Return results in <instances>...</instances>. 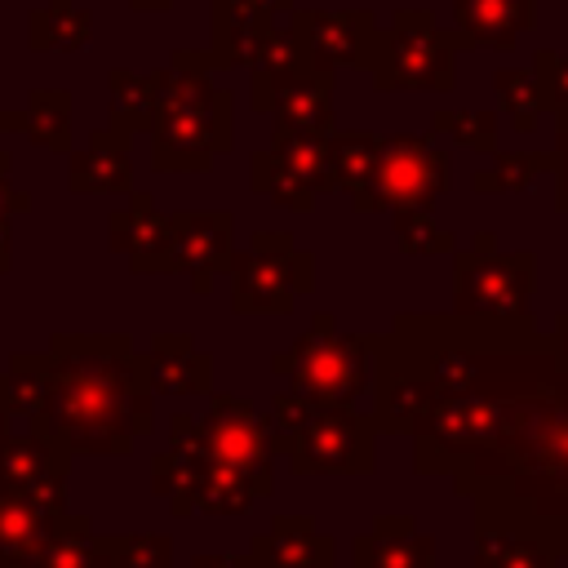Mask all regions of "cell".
<instances>
[{"label":"cell","mask_w":568,"mask_h":568,"mask_svg":"<svg viewBox=\"0 0 568 568\" xmlns=\"http://www.w3.org/2000/svg\"><path fill=\"white\" fill-rule=\"evenodd\" d=\"M151 493L169 501V510L182 519V515H244L253 510L257 501V488L213 462L204 448H200V426L191 413H173L169 417V448L151 457Z\"/></svg>","instance_id":"5"},{"label":"cell","mask_w":568,"mask_h":568,"mask_svg":"<svg viewBox=\"0 0 568 568\" xmlns=\"http://www.w3.org/2000/svg\"><path fill=\"white\" fill-rule=\"evenodd\" d=\"M537 288V253L497 248L493 231H475L470 248H453V315L466 320H528Z\"/></svg>","instance_id":"8"},{"label":"cell","mask_w":568,"mask_h":568,"mask_svg":"<svg viewBox=\"0 0 568 568\" xmlns=\"http://www.w3.org/2000/svg\"><path fill=\"white\" fill-rule=\"evenodd\" d=\"M31 568H111V546L102 532H93L89 515L67 510Z\"/></svg>","instance_id":"25"},{"label":"cell","mask_w":568,"mask_h":568,"mask_svg":"<svg viewBox=\"0 0 568 568\" xmlns=\"http://www.w3.org/2000/svg\"><path fill=\"white\" fill-rule=\"evenodd\" d=\"M550 351H555V364L568 368V311L555 315V324H550Z\"/></svg>","instance_id":"39"},{"label":"cell","mask_w":568,"mask_h":568,"mask_svg":"<svg viewBox=\"0 0 568 568\" xmlns=\"http://www.w3.org/2000/svg\"><path fill=\"white\" fill-rule=\"evenodd\" d=\"M457 49H470V40L462 31H439L430 9H395L390 27L373 36L364 71L377 93H448L457 84Z\"/></svg>","instance_id":"7"},{"label":"cell","mask_w":568,"mask_h":568,"mask_svg":"<svg viewBox=\"0 0 568 568\" xmlns=\"http://www.w3.org/2000/svg\"><path fill=\"white\" fill-rule=\"evenodd\" d=\"M0 133H22V111H0Z\"/></svg>","instance_id":"42"},{"label":"cell","mask_w":568,"mask_h":568,"mask_svg":"<svg viewBox=\"0 0 568 568\" xmlns=\"http://www.w3.org/2000/svg\"><path fill=\"white\" fill-rule=\"evenodd\" d=\"M200 426V448L240 470L257 497H266L275 488V435H271V422L248 404V399H235V395H213L209 408L195 417Z\"/></svg>","instance_id":"12"},{"label":"cell","mask_w":568,"mask_h":568,"mask_svg":"<svg viewBox=\"0 0 568 568\" xmlns=\"http://www.w3.org/2000/svg\"><path fill=\"white\" fill-rule=\"evenodd\" d=\"M191 568H244V555H217V550H204L191 559Z\"/></svg>","instance_id":"40"},{"label":"cell","mask_w":568,"mask_h":568,"mask_svg":"<svg viewBox=\"0 0 568 568\" xmlns=\"http://www.w3.org/2000/svg\"><path fill=\"white\" fill-rule=\"evenodd\" d=\"M382 133H364V129H333L328 138V155H333V191H342L346 200H355L373 173Z\"/></svg>","instance_id":"29"},{"label":"cell","mask_w":568,"mask_h":568,"mask_svg":"<svg viewBox=\"0 0 568 568\" xmlns=\"http://www.w3.org/2000/svg\"><path fill=\"white\" fill-rule=\"evenodd\" d=\"M253 111L275 115V129H324L333 133V71L320 67L293 31L271 27L248 67Z\"/></svg>","instance_id":"6"},{"label":"cell","mask_w":568,"mask_h":568,"mask_svg":"<svg viewBox=\"0 0 568 568\" xmlns=\"http://www.w3.org/2000/svg\"><path fill=\"white\" fill-rule=\"evenodd\" d=\"M555 173V151H515V155H493L488 169L470 173L475 195H506V191H528L537 178Z\"/></svg>","instance_id":"30"},{"label":"cell","mask_w":568,"mask_h":568,"mask_svg":"<svg viewBox=\"0 0 568 568\" xmlns=\"http://www.w3.org/2000/svg\"><path fill=\"white\" fill-rule=\"evenodd\" d=\"M111 568H173V541L164 532H111Z\"/></svg>","instance_id":"33"},{"label":"cell","mask_w":568,"mask_h":568,"mask_svg":"<svg viewBox=\"0 0 568 568\" xmlns=\"http://www.w3.org/2000/svg\"><path fill=\"white\" fill-rule=\"evenodd\" d=\"M129 4H133L138 13H164V9L173 4V0H129Z\"/></svg>","instance_id":"43"},{"label":"cell","mask_w":568,"mask_h":568,"mask_svg":"<svg viewBox=\"0 0 568 568\" xmlns=\"http://www.w3.org/2000/svg\"><path fill=\"white\" fill-rule=\"evenodd\" d=\"M67 510H40L0 493V568H31Z\"/></svg>","instance_id":"23"},{"label":"cell","mask_w":568,"mask_h":568,"mask_svg":"<svg viewBox=\"0 0 568 568\" xmlns=\"http://www.w3.org/2000/svg\"><path fill=\"white\" fill-rule=\"evenodd\" d=\"M248 555L271 568H337V541L311 515H275L266 532L248 537Z\"/></svg>","instance_id":"18"},{"label":"cell","mask_w":568,"mask_h":568,"mask_svg":"<svg viewBox=\"0 0 568 568\" xmlns=\"http://www.w3.org/2000/svg\"><path fill=\"white\" fill-rule=\"evenodd\" d=\"M142 364L151 395H209L213 386V359L195 346L191 333H151Z\"/></svg>","instance_id":"17"},{"label":"cell","mask_w":568,"mask_h":568,"mask_svg":"<svg viewBox=\"0 0 568 568\" xmlns=\"http://www.w3.org/2000/svg\"><path fill=\"white\" fill-rule=\"evenodd\" d=\"M288 31L297 44L328 71L337 67H364L373 53L377 18L373 9H293Z\"/></svg>","instance_id":"15"},{"label":"cell","mask_w":568,"mask_h":568,"mask_svg":"<svg viewBox=\"0 0 568 568\" xmlns=\"http://www.w3.org/2000/svg\"><path fill=\"white\" fill-rule=\"evenodd\" d=\"M67 186L75 195H129L133 191V164L129 142L111 129H93L80 151H67Z\"/></svg>","instance_id":"19"},{"label":"cell","mask_w":568,"mask_h":568,"mask_svg":"<svg viewBox=\"0 0 568 568\" xmlns=\"http://www.w3.org/2000/svg\"><path fill=\"white\" fill-rule=\"evenodd\" d=\"M555 204L568 213V115H555Z\"/></svg>","instance_id":"38"},{"label":"cell","mask_w":568,"mask_h":568,"mask_svg":"<svg viewBox=\"0 0 568 568\" xmlns=\"http://www.w3.org/2000/svg\"><path fill=\"white\" fill-rule=\"evenodd\" d=\"M106 244L129 257L138 275H169V213L151 191H129V204L106 217Z\"/></svg>","instance_id":"16"},{"label":"cell","mask_w":568,"mask_h":568,"mask_svg":"<svg viewBox=\"0 0 568 568\" xmlns=\"http://www.w3.org/2000/svg\"><path fill=\"white\" fill-rule=\"evenodd\" d=\"M430 133L466 151L497 155V111H435Z\"/></svg>","instance_id":"32"},{"label":"cell","mask_w":568,"mask_h":568,"mask_svg":"<svg viewBox=\"0 0 568 568\" xmlns=\"http://www.w3.org/2000/svg\"><path fill=\"white\" fill-rule=\"evenodd\" d=\"M275 18H266L262 9L244 4V0H209V36H213V58L217 67H253L262 40L271 36Z\"/></svg>","instance_id":"22"},{"label":"cell","mask_w":568,"mask_h":568,"mask_svg":"<svg viewBox=\"0 0 568 568\" xmlns=\"http://www.w3.org/2000/svg\"><path fill=\"white\" fill-rule=\"evenodd\" d=\"M493 93H497V106L510 115V124L519 133H532L541 111H550L546 102V84L532 67H501L493 71Z\"/></svg>","instance_id":"28"},{"label":"cell","mask_w":568,"mask_h":568,"mask_svg":"<svg viewBox=\"0 0 568 568\" xmlns=\"http://www.w3.org/2000/svg\"><path fill=\"white\" fill-rule=\"evenodd\" d=\"M67 470L71 457L36 430H9L0 439V493L31 501L40 510H67Z\"/></svg>","instance_id":"13"},{"label":"cell","mask_w":568,"mask_h":568,"mask_svg":"<svg viewBox=\"0 0 568 568\" xmlns=\"http://www.w3.org/2000/svg\"><path fill=\"white\" fill-rule=\"evenodd\" d=\"M235 222L222 209H182L169 213V275H186L191 293H209L213 275L231 266Z\"/></svg>","instance_id":"14"},{"label":"cell","mask_w":568,"mask_h":568,"mask_svg":"<svg viewBox=\"0 0 568 568\" xmlns=\"http://www.w3.org/2000/svg\"><path fill=\"white\" fill-rule=\"evenodd\" d=\"M244 568H271V564H262L257 555H248V550H244Z\"/></svg>","instance_id":"45"},{"label":"cell","mask_w":568,"mask_h":568,"mask_svg":"<svg viewBox=\"0 0 568 568\" xmlns=\"http://www.w3.org/2000/svg\"><path fill=\"white\" fill-rule=\"evenodd\" d=\"M106 89H111V133L133 142L138 133H151V120H155V71H129V67H115L106 75Z\"/></svg>","instance_id":"26"},{"label":"cell","mask_w":568,"mask_h":568,"mask_svg":"<svg viewBox=\"0 0 568 568\" xmlns=\"http://www.w3.org/2000/svg\"><path fill=\"white\" fill-rule=\"evenodd\" d=\"M93 40V13L71 0H44L27 18V44L40 53H80Z\"/></svg>","instance_id":"24"},{"label":"cell","mask_w":568,"mask_h":568,"mask_svg":"<svg viewBox=\"0 0 568 568\" xmlns=\"http://www.w3.org/2000/svg\"><path fill=\"white\" fill-rule=\"evenodd\" d=\"M475 568H546V555L510 532H497L488 524H479V555Z\"/></svg>","instance_id":"35"},{"label":"cell","mask_w":568,"mask_h":568,"mask_svg":"<svg viewBox=\"0 0 568 568\" xmlns=\"http://www.w3.org/2000/svg\"><path fill=\"white\" fill-rule=\"evenodd\" d=\"M532 27L537 0H453V31H462L470 49H515V40Z\"/></svg>","instance_id":"21"},{"label":"cell","mask_w":568,"mask_h":568,"mask_svg":"<svg viewBox=\"0 0 568 568\" xmlns=\"http://www.w3.org/2000/svg\"><path fill=\"white\" fill-rule=\"evenodd\" d=\"M244 4H253V9H262L266 18H275V13H293V9H297L293 0H244Z\"/></svg>","instance_id":"41"},{"label":"cell","mask_w":568,"mask_h":568,"mask_svg":"<svg viewBox=\"0 0 568 568\" xmlns=\"http://www.w3.org/2000/svg\"><path fill=\"white\" fill-rule=\"evenodd\" d=\"M4 408L9 417H22L27 426L44 413L49 404V382H53V364H49V351H13L4 373Z\"/></svg>","instance_id":"27"},{"label":"cell","mask_w":568,"mask_h":568,"mask_svg":"<svg viewBox=\"0 0 568 568\" xmlns=\"http://www.w3.org/2000/svg\"><path fill=\"white\" fill-rule=\"evenodd\" d=\"M373 364L377 333H337L328 311H315L306 333L271 355V373H280L288 390L315 404H355L373 386Z\"/></svg>","instance_id":"4"},{"label":"cell","mask_w":568,"mask_h":568,"mask_svg":"<svg viewBox=\"0 0 568 568\" xmlns=\"http://www.w3.org/2000/svg\"><path fill=\"white\" fill-rule=\"evenodd\" d=\"M390 222H395V240L404 253H453L457 248L453 231H444L430 217V209H399L390 213Z\"/></svg>","instance_id":"34"},{"label":"cell","mask_w":568,"mask_h":568,"mask_svg":"<svg viewBox=\"0 0 568 568\" xmlns=\"http://www.w3.org/2000/svg\"><path fill=\"white\" fill-rule=\"evenodd\" d=\"M22 133L44 151H71V93L36 89L22 111Z\"/></svg>","instance_id":"31"},{"label":"cell","mask_w":568,"mask_h":568,"mask_svg":"<svg viewBox=\"0 0 568 568\" xmlns=\"http://www.w3.org/2000/svg\"><path fill=\"white\" fill-rule=\"evenodd\" d=\"M9 164H13V155L0 146V275L13 266V253H9L13 217H18V213H27V204H31L22 191H13V186H9V178H4V173H9Z\"/></svg>","instance_id":"37"},{"label":"cell","mask_w":568,"mask_h":568,"mask_svg":"<svg viewBox=\"0 0 568 568\" xmlns=\"http://www.w3.org/2000/svg\"><path fill=\"white\" fill-rule=\"evenodd\" d=\"M266 422L293 475H368L377 466V426L355 404H315L297 390H275Z\"/></svg>","instance_id":"3"},{"label":"cell","mask_w":568,"mask_h":568,"mask_svg":"<svg viewBox=\"0 0 568 568\" xmlns=\"http://www.w3.org/2000/svg\"><path fill=\"white\" fill-rule=\"evenodd\" d=\"M448 173H453L448 146H439L435 138H422V133H390V138H382L373 173L351 204L359 213L430 209L448 191V182H453Z\"/></svg>","instance_id":"10"},{"label":"cell","mask_w":568,"mask_h":568,"mask_svg":"<svg viewBox=\"0 0 568 568\" xmlns=\"http://www.w3.org/2000/svg\"><path fill=\"white\" fill-rule=\"evenodd\" d=\"M9 422H13V417H9V408H4V382H0V439L9 435Z\"/></svg>","instance_id":"44"},{"label":"cell","mask_w":568,"mask_h":568,"mask_svg":"<svg viewBox=\"0 0 568 568\" xmlns=\"http://www.w3.org/2000/svg\"><path fill=\"white\" fill-rule=\"evenodd\" d=\"M217 58L209 49H178L155 71V120H151V169L155 173H204L235 146L231 89L213 84Z\"/></svg>","instance_id":"2"},{"label":"cell","mask_w":568,"mask_h":568,"mask_svg":"<svg viewBox=\"0 0 568 568\" xmlns=\"http://www.w3.org/2000/svg\"><path fill=\"white\" fill-rule=\"evenodd\" d=\"M532 71H537L541 84H546L550 111H555V115H568V53L537 49V53H532Z\"/></svg>","instance_id":"36"},{"label":"cell","mask_w":568,"mask_h":568,"mask_svg":"<svg viewBox=\"0 0 568 568\" xmlns=\"http://www.w3.org/2000/svg\"><path fill=\"white\" fill-rule=\"evenodd\" d=\"M226 275L235 315H288L315 288V257L288 231H257L248 248L231 253Z\"/></svg>","instance_id":"9"},{"label":"cell","mask_w":568,"mask_h":568,"mask_svg":"<svg viewBox=\"0 0 568 568\" xmlns=\"http://www.w3.org/2000/svg\"><path fill=\"white\" fill-rule=\"evenodd\" d=\"M49 404L27 426L67 457L111 453L124 457L151 435L146 364L129 333H53L49 337Z\"/></svg>","instance_id":"1"},{"label":"cell","mask_w":568,"mask_h":568,"mask_svg":"<svg viewBox=\"0 0 568 568\" xmlns=\"http://www.w3.org/2000/svg\"><path fill=\"white\" fill-rule=\"evenodd\" d=\"M328 138L333 133L324 129H275L271 146L248 160V186L280 209L306 213L324 191H333Z\"/></svg>","instance_id":"11"},{"label":"cell","mask_w":568,"mask_h":568,"mask_svg":"<svg viewBox=\"0 0 568 568\" xmlns=\"http://www.w3.org/2000/svg\"><path fill=\"white\" fill-rule=\"evenodd\" d=\"M351 568H435V541L408 515H382L351 541Z\"/></svg>","instance_id":"20"}]
</instances>
